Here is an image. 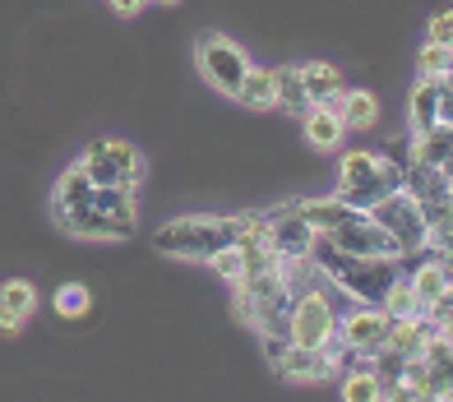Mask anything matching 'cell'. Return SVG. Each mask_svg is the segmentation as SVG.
<instances>
[{"instance_id":"7a4b0ae2","label":"cell","mask_w":453,"mask_h":402,"mask_svg":"<svg viewBox=\"0 0 453 402\" xmlns=\"http://www.w3.org/2000/svg\"><path fill=\"white\" fill-rule=\"evenodd\" d=\"M250 217L255 213H236V217H213V213L172 217V223H162L153 231V250L167 254V259H199V264H209L218 250L236 246V240L250 231Z\"/></svg>"},{"instance_id":"5b68a950","label":"cell","mask_w":453,"mask_h":402,"mask_svg":"<svg viewBox=\"0 0 453 402\" xmlns=\"http://www.w3.org/2000/svg\"><path fill=\"white\" fill-rule=\"evenodd\" d=\"M388 315L384 306H347L338 315V347H342V370L347 366H370V356L384 347V333H388Z\"/></svg>"},{"instance_id":"8fae6325","label":"cell","mask_w":453,"mask_h":402,"mask_svg":"<svg viewBox=\"0 0 453 402\" xmlns=\"http://www.w3.org/2000/svg\"><path fill=\"white\" fill-rule=\"evenodd\" d=\"M37 310V287L28 277H10V283H0V333L5 338H19L24 324L33 319Z\"/></svg>"},{"instance_id":"7c38bea8","label":"cell","mask_w":453,"mask_h":402,"mask_svg":"<svg viewBox=\"0 0 453 402\" xmlns=\"http://www.w3.org/2000/svg\"><path fill=\"white\" fill-rule=\"evenodd\" d=\"M301 134H305V144H311L315 153H334V148H342V139H347V125H342L338 107L311 102V107L301 111Z\"/></svg>"},{"instance_id":"603a6c76","label":"cell","mask_w":453,"mask_h":402,"mask_svg":"<svg viewBox=\"0 0 453 402\" xmlns=\"http://www.w3.org/2000/svg\"><path fill=\"white\" fill-rule=\"evenodd\" d=\"M426 42H440V47H449V51H453V10H435V14H430Z\"/></svg>"},{"instance_id":"44dd1931","label":"cell","mask_w":453,"mask_h":402,"mask_svg":"<svg viewBox=\"0 0 453 402\" xmlns=\"http://www.w3.org/2000/svg\"><path fill=\"white\" fill-rule=\"evenodd\" d=\"M51 306H56L60 319H84V315L93 310V292H88L84 283H65V287H56Z\"/></svg>"},{"instance_id":"ffe728a7","label":"cell","mask_w":453,"mask_h":402,"mask_svg":"<svg viewBox=\"0 0 453 402\" xmlns=\"http://www.w3.org/2000/svg\"><path fill=\"white\" fill-rule=\"evenodd\" d=\"M273 79H278V107H287L292 116L311 107V97H305V79H301V65H278Z\"/></svg>"},{"instance_id":"ac0fdd59","label":"cell","mask_w":453,"mask_h":402,"mask_svg":"<svg viewBox=\"0 0 453 402\" xmlns=\"http://www.w3.org/2000/svg\"><path fill=\"white\" fill-rule=\"evenodd\" d=\"M338 116H342V125H347V130H370V125L380 120L375 93H370V88H342V97H338Z\"/></svg>"},{"instance_id":"277c9868","label":"cell","mask_w":453,"mask_h":402,"mask_svg":"<svg viewBox=\"0 0 453 402\" xmlns=\"http://www.w3.org/2000/svg\"><path fill=\"white\" fill-rule=\"evenodd\" d=\"M403 176H407V163H398V157L352 148V153H342V167H338V199L370 213L388 194L403 190Z\"/></svg>"},{"instance_id":"e0dca14e","label":"cell","mask_w":453,"mask_h":402,"mask_svg":"<svg viewBox=\"0 0 453 402\" xmlns=\"http://www.w3.org/2000/svg\"><path fill=\"white\" fill-rule=\"evenodd\" d=\"M236 102H241L245 111H269V107H278V79H273V70L250 65V74H245L241 88H236Z\"/></svg>"},{"instance_id":"9c48e42d","label":"cell","mask_w":453,"mask_h":402,"mask_svg":"<svg viewBox=\"0 0 453 402\" xmlns=\"http://www.w3.org/2000/svg\"><path fill=\"white\" fill-rule=\"evenodd\" d=\"M273 370L282 379H292V384H319V379H334L342 370V347H338V338L328 347H296V343H287L273 356Z\"/></svg>"},{"instance_id":"484cf974","label":"cell","mask_w":453,"mask_h":402,"mask_svg":"<svg viewBox=\"0 0 453 402\" xmlns=\"http://www.w3.org/2000/svg\"><path fill=\"white\" fill-rule=\"evenodd\" d=\"M440 333H453V319H449V324H444V329H440Z\"/></svg>"},{"instance_id":"9a60e30c","label":"cell","mask_w":453,"mask_h":402,"mask_svg":"<svg viewBox=\"0 0 453 402\" xmlns=\"http://www.w3.org/2000/svg\"><path fill=\"white\" fill-rule=\"evenodd\" d=\"M301 79H305V97L311 102H324V107H338L342 97V70L328 65V60H311V65H301Z\"/></svg>"},{"instance_id":"5bb4252c","label":"cell","mask_w":453,"mask_h":402,"mask_svg":"<svg viewBox=\"0 0 453 402\" xmlns=\"http://www.w3.org/2000/svg\"><path fill=\"white\" fill-rule=\"evenodd\" d=\"M407 120H411V134L444 125L440 120V79H417V88L407 97Z\"/></svg>"},{"instance_id":"2e32d148","label":"cell","mask_w":453,"mask_h":402,"mask_svg":"<svg viewBox=\"0 0 453 402\" xmlns=\"http://www.w3.org/2000/svg\"><path fill=\"white\" fill-rule=\"evenodd\" d=\"M88 194H93V176H88V167H84V163L65 167V176L56 180V194H51V217L70 213V209H79Z\"/></svg>"},{"instance_id":"30bf717a","label":"cell","mask_w":453,"mask_h":402,"mask_svg":"<svg viewBox=\"0 0 453 402\" xmlns=\"http://www.w3.org/2000/svg\"><path fill=\"white\" fill-rule=\"evenodd\" d=\"M315 227L296 213V204H282L273 213H264V240L278 259H311V246H315Z\"/></svg>"},{"instance_id":"4316f807","label":"cell","mask_w":453,"mask_h":402,"mask_svg":"<svg viewBox=\"0 0 453 402\" xmlns=\"http://www.w3.org/2000/svg\"><path fill=\"white\" fill-rule=\"evenodd\" d=\"M449 264H453V254H449Z\"/></svg>"},{"instance_id":"d4e9b609","label":"cell","mask_w":453,"mask_h":402,"mask_svg":"<svg viewBox=\"0 0 453 402\" xmlns=\"http://www.w3.org/2000/svg\"><path fill=\"white\" fill-rule=\"evenodd\" d=\"M153 5H176V0H153Z\"/></svg>"},{"instance_id":"d6986e66","label":"cell","mask_w":453,"mask_h":402,"mask_svg":"<svg viewBox=\"0 0 453 402\" xmlns=\"http://www.w3.org/2000/svg\"><path fill=\"white\" fill-rule=\"evenodd\" d=\"M338 393L347 398V402H375V398H384V389H380V375L370 370V366H347V370H338Z\"/></svg>"},{"instance_id":"3957f363","label":"cell","mask_w":453,"mask_h":402,"mask_svg":"<svg viewBox=\"0 0 453 402\" xmlns=\"http://www.w3.org/2000/svg\"><path fill=\"white\" fill-rule=\"evenodd\" d=\"M56 227L79 240H130L139 231V199L120 186H93L84 204L56 217Z\"/></svg>"},{"instance_id":"ba28073f","label":"cell","mask_w":453,"mask_h":402,"mask_svg":"<svg viewBox=\"0 0 453 402\" xmlns=\"http://www.w3.org/2000/svg\"><path fill=\"white\" fill-rule=\"evenodd\" d=\"M370 217H375V223L398 240L403 254H421V250H426L430 223H426V209H421L407 190H398V194H388L384 204H375V209H370Z\"/></svg>"},{"instance_id":"4fadbf2b","label":"cell","mask_w":453,"mask_h":402,"mask_svg":"<svg viewBox=\"0 0 453 402\" xmlns=\"http://www.w3.org/2000/svg\"><path fill=\"white\" fill-rule=\"evenodd\" d=\"M407 283H411V292H417L421 310H430L444 296V287L453 283V264H449V259H440V254H426L417 269H407Z\"/></svg>"},{"instance_id":"7402d4cb","label":"cell","mask_w":453,"mask_h":402,"mask_svg":"<svg viewBox=\"0 0 453 402\" xmlns=\"http://www.w3.org/2000/svg\"><path fill=\"white\" fill-rule=\"evenodd\" d=\"M453 70V51L440 47V42H426L417 51V79H444Z\"/></svg>"},{"instance_id":"6da1fadb","label":"cell","mask_w":453,"mask_h":402,"mask_svg":"<svg viewBox=\"0 0 453 402\" xmlns=\"http://www.w3.org/2000/svg\"><path fill=\"white\" fill-rule=\"evenodd\" d=\"M311 264L334 287H342L352 300H361V306H384V292L394 287V277H403L407 254H347L338 246H328L324 236H315Z\"/></svg>"},{"instance_id":"cb8c5ba5","label":"cell","mask_w":453,"mask_h":402,"mask_svg":"<svg viewBox=\"0 0 453 402\" xmlns=\"http://www.w3.org/2000/svg\"><path fill=\"white\" fill-rule=\"evenodd\" d=\"M107 5H111L116 14H126V19H130V14H139V10H149L153 0H107Z\"/></svg>"},{"instance_id":"8992f818","label":"cell","mask_w":453,"mask_h":402,"mask_svg":"<svg viewBox=\"0 0 453 402\" xmlns=\"http://www.w3.org/2000/svg\"><path fill=\"white\" fill-rule=\"evenodd\" d=\"M195 65H199V74H203L209 88H218L222 97H236L241 79L250 74V56H245V47H236L232 37L203 33L195 42Z\"/></svg>"},{"instance_id":"52a82bcc","label":"cell","mask_w":453,"mask_h":402,"mask_svg":"<svg viewBox=\"0 0 453 402\" xmlns=\"http://www.w3.org/2000/svg\"><path fill=\"white\" fill-rule=\"evenodd\" d=\"M79 163L88 167L93 186H120V190H139L143 180V157L130 139H93Z\"/></svg>"}]
</instances>
